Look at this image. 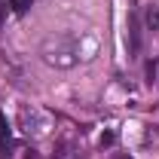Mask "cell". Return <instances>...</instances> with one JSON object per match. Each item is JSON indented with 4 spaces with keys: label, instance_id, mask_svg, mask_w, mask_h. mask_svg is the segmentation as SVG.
Here are the masks:
<instances>
[{
    "label": "cell",
    "instance_id": "cell-5",
    "mask_svg": "<svg viewBox=\"0 0 159 159\" xmlns=\"http://www.w3.org/2000/svg\"><path fill=\"white\" fill-rule=\"evenodd\" d=\"M144 28H150V31H156L159 28V6H147V12H144Z\"/></svg>",
    "mask_w": 159,
    "mask_h": 159
},
{
    "label": "cell",
    "instance_id": "cell-10",
    "mask_svg": "<svg viewBox=\"0 0 159 159\" xmlns=\"http://www.w3.org/2000/svg\"><path fill=\"white\" fill-rule=\"evenodd\" d=\"M113 159H132V156H129V153H116Z\"/></svg>",
    "mask_w": 159,
    "mask_h": 159
},
{
    "label": "cell",
    "instance_id": "cell-4",
    "mask_svg": "<svg viewBox=\"0 0 159 159\" xmlns=\"http://www.w3.org/2000/svg\"><path fill=\"white\" fill-rule=\"evenodd\" d=\"M9 156H12V132H9L6 116L0 113V159H9Z\"/></svg>",
    "mask_w": 159,
    "mask_h": 159
},
{
    "label": "cell",
    "instance_id": "cell-8",
    "mask_svg": "<svg viewBox=\"0 0 159 159\" xmlns=\"http://www.w3.org/2000/svg\"><path fill=\"white\" fill-rule=\"evenodd\" d=\"M116 144V132H104L101 135V147H113Z\"/></svg>",
    "mask_w": 159,
    "mask_h": 159
},
{
    "label": "cell",
    "instance_id": "cell-6",
    "mask_svg": "<svg viewBox=\"0 0 159 159\" xmlns=\"http://www.w3.org/2000/svg\"><path fill=\"white\" fill-rule=\"evenodd\" d=\"M156 77H159V61H147V83L153 86Z\"/></svg>",
    "mask_w": 159,
    "mask_h": 159
},
{
    "label": "cell",
    "instance_id": "cell-2",
    "mask_svg": "<svg viewBox=\"0 0 159 159\" xmlns=\"http://www.w3.org/2000/svg\"><path fill=\"white\" fill-rule=\"evenodd\" d=\"M19 122H21V129L28 132V135H43L46 132V122H43V116H40L34 107H28V104H21L19 107Z\"/></svg>",
    "mask_w": 159,
    "mask_h": 159
},
{
    "label": "cell",
    "instance_id": "cell-7",
    "mask_svg": "<svg viewBox=\"0 0 159 159\" xmlns=\"http://www.w3.org/2000/svg\"><path fill=\"white\" fill-rule=\"evenodd\" d=\"M9 6H12V12H25L31 6V0H9Z\"/></svg>",
    "mask_w": 159,
    "mask_h": 159
},
{
    "label": "cell",
    "instance_id": "cell-11",
    "mask_svg": "<svg viewBox=\"0 0 159 159\" xmlns=\"http://www.w3.org/2000/svg\"><path fill=\"white\" fill-rule=\"evenodd\" d=\"M74 159H83V156H74Z\"/></svg>",
    "mask_w": 159,
    "mask_h": 159
},
{
    "label": "cell",
    "instance_id": "cell-1",
    "mask_svg": "<svg viewBox=\"0 0 159 159\" xmlns=\"http://www.w3.org/2000/svg\"><path fill=\"white\" fill-rule=\"evenodd\" d=\"M40 58L55 70H70L80 61V40L74 34H49L40 43Z\"/></svg>",
    "mask_w": 159,
    "mask_h": 159
},
{
    "label": "cell",
    "instance_id": "cell-9",
    "mask_svg": "<svg viewBox=\"0 0 159 159\" xmlns=\"http://www.w3.org/2000/svg\"><path fill=\"white\" fill-rule=\"evenodd\" d=\"M3 16H6V3H0V25H3Z\"/></svg>",
    "mask_w": 159,
    "mask_h": 159
},
{
    "label": "cell",
    "instance_id": "cell-3",
    "mask_svg": "<svg viewBox=\"0 0 159 159\" xmlns=\"http://www.w3.org/2000/svg\"><path fill=\"white\" fill-rule=\"evenodd\" d=\"M141 40H144V25H141V16H138V9H129V34H125L129 55H138V52H141Z\"/></svg>",
    "mask_w": 159,
    "mask_h": 159
}]
</instances>
